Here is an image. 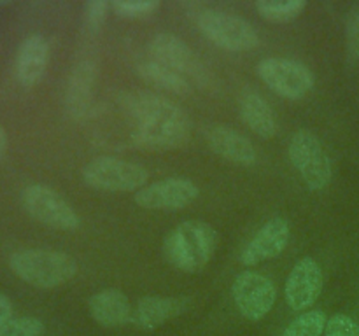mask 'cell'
<instances>
[{"instance_id":"cell-16","label":"cell","mask_w":359,"mask_h":336,"mask_svg":"<svg viewBox=\"0 0 359 336\" xmlns=\"http://www.w3.org/2000/svg\"><path fill=\"white\" fill-rule=\"evenodd\" d=\"M91 318L104 328H119L132 321L133 308L125 293L119 289H104L88 301Z\"/></svg>"},{"instance_id":"cell-29","label":"cell","mask_w":359,"mask_h":336,"mask_svg":"<svg viewBox=\"0 0 359 336\" xmlns=\"http://www.w3.org/2000/svg\"><path fill=\"white\" fill-rule=\"evenodd\" d=\"M13 318V303L6 294L0 293V328Z\"/></svg>"},{"instance_id":"cell-30","label":"cell","mask_w":359,"mask_h":336,"mask_svg":"<svg viewBox=\"0 0 359 336\" xmlns=\"http://www.w3.org/2000/svg\"><path fill=\"white\" fill-rule=\"evenodd\" d=\"M6 150H7V133L6 130L0 126V158H4Z\"/></svg>"},{"instance_id":"cell-28","label":"cell","mask_w":359,"mask_h":336,"mask_svg":"<svg viewBox=\"0 0 359 336\" xmlns=\"http://www.w3.org/2000/svg\"><path fill=\"white\" fill-rule=\"evenodd\" d=\"M111 4L105 0H91L86 4V23L91 30H98L107 18V10Z\"/></svg>"},{"instance_id":"cell-4","label":"cell","mask_w":359,"mask_h":336,"mask_svg":"<svg viewBox=\"0 0 359 336\" xmlns=\"http://www.w3.org/2000/svg\"><path fill=\"white\" fill-rule=\"evenodd\" d=\"M149 174L133 161L114 156H98L83 168L84 184L100 191L130 192L146 186Z\"/></svg>"},{"instance_id":"cell-2","label":"cell","mask_w":359,"mask_h":336,"mask_svg":"<svg viewBox=\"0 0 359 336\" xmlns=\"http://www.w3.org/2000/svg\"><path fill=\"white\" fill-rule=\"evenodd\" d=\"M9 266L21 280L39 289H55L77 275L76 259L49 248H25L11 255Z\"/></svg>"},{"instance_id":"cell-13","label":"cell","mask_w":359,"mask_h":336,"mask_svg":"<svg viewBox=\"0 0 359 336\" xmlns=\"http://www.w3.org/2000/svg\"><path fill=\"white\" fill-rule=\"evenodd\" d=\"M290 237L291 230L286 219L273 217L266 220L241 252V262L245 266H255L266 259L277 258L287 247Z\"/></svg>"},{"instance_id":"cell-18","label":"cell","mask_w":359,"mask_h":336,"mask_svg":"<svg viewBox=\"0 0 359 336\" xmlns=\"http://www.w3.org/2000/svg\"><path fill=\"white\" fill-rule=\"evenodd\" d=\"M238 108L245 125L262 139H272L277 133V119L269 102L258 91H245L238 100Z\"/></svg>"},{"instance_id":"cell-8","label":"cell","mask_w":359,"mask_h":336,"mask_svg":"<svg viewBox=\"0 0 359 336\" xmlns=\"http://www.w3.org/2000/svg\"><path fill=\"white\" fill-rule=\"evenodd\" d=\"M121 102L137 125L191 130L188 114L177 104L160 94L151 91H132L123 94Z\"/></svg>"},{"instance_id":"cell-24","label":"cell","mask_w":359,"mask_h":336,"mask_svg":"<svg viewBox=\"0 0 359 336\" xmlns=\"http://www.w3.org/2000/svg\"><path fill=\"white\" fill-rule=\"evenodd\" d=\"M46 328L44 322L37 317L11 318L0 328V336H42Z\"/></svg>"},{"instance_id":"cell-7","label":"cell","mask_w":359,"mask_h":336,"mask_svg":"<svg viewBox=\"0 0 359 336\" xmlns=\"http://www.w3.org/2000/svg\"><path fill=\"white\" fill-rule=\"evenodd\" d=\"M259 79L273 91L290 100H300L314 88V74L307 65L291 58L270 56L256 65Z\"/></svg>"},{"instance_id":"cell-31","label":"cell","mask_w":359,"mask_h":336,"mask_svg":"<svg viewBox=\"0 0 359 336\" xmlns=\"http://www.w3.org/2000/svg\"><path fill=\"white\" fill-rule=\"evenodd\" d=\"M0 6H11V2H0Z\"/></svg>"},{"instance_id":"cell-19","label":"cell","mask_w":359,"mask_h":336,"mask_svg":"<svg viewBox=\"0 0 359 336\" xmlns=\"http://www.w3.org/2000/svg\"><path fill=\"white\" fill-rule=\"evenodd\" d=\"M95 77H97V66L91 59L79 62L72 70L67 88V105L74 118H83L90 108Z\"/></svg>"},{"instance_id":"cell-9","label":"cell","mask_w":359,"mask_h":336,"mask_svg":"<svg viewBox=\"0 0 359 336\" xmlns=\"http://www.w3.org/2000/svg\"><path fill=\"white\" fill-rule=\"evenodd\" d=\"M21 200L27 212L46 226L62 231H72L79 227L81 219L76 210L49 186H28L25 188Z\"/></svg>"},{"instance_id":"cell-1","label":"cell","mask_w":359,"mask_h":336,"mask_svg":"<svg viewBox=\"0 0 359 336\" xmlns=\"http://www.w3.org/2000/svg\"><path fill=\"white\" fill-rule=\"evenodd\" d=\"M219 234L205 220H184L165 237L163 252L172 266L184 273L205 268L217 248Z\"/></svg>"},{"instance_id":"cell-23","label":"cell","mask_w":359,"mask_h":336,"mask_svg":"<svg viewBox=\"0 0 359 336\" xmlns=\"http://www.w3.org/2000/svg\"><path fill=\"white\" fill-rule=\"evenodd\" d=\"M328 317L323 310H307L290 322L284 336H323Z\"/></svg>"},{"instance_id":"cell-12","label":"cell","mask_w":359,"mask_h":336,"mask_svg":"<svg viewBox=\"0 0 359 336\" xmlns=\"http://www.w3.org/2000/svg\"><path fill=\"white\" fill-rule=\"evenodd\" d=\"M323 290V270L314 258H302L290 272L284 286L286 303L291 310L302 312L319 300Z\"/></svg>"},{"instance_id":"cell-6","label":"cell","mask_w":359,"mask_h":336,"mask_svg":"<svg viewBox=\"0 0 359 336\" xmlns=\"http://www.w3.org/2000/svg\"><path fill=\"white\" fill-rule=\"evenodd\" d=\"M151 52L154 56V62L175 70L181 76L191 77L196 86L202 90H212V86L216 84L210 70L200 62L195 51L177 35L167 34V31L154 35L151 41Z\"/></svg>"},{"instance_id":"cell-20","label":"cell","mask_w":359,"mask_h":336,"mask_svg":"<svg viewBox=\"0 0 359 336\" xmlns=\"http://www.w3.org/2000/svg\"><path fill=\"white\" fill-rule=\"evenodd\" d=\"M191 130L167 128V126L137 125L132 132V140L147 149H177L189 140Z\"/></svg>"},{"instance_id":"cell-14","label":"cell","mask_w":359,"mask_h":336,"mask_svg":"<svg viewBox=\"0 0 359 336\" xmlns=\"http://www.w3.org/2000/svg\"><path fill=\"white\" fill-rule=\"evenodd\" d=\"M191 300L186 296H144L133 308L132 322L139 329L153 331L170 318L184 314Z\"/></svg>"},{"instance_id":"cell-5","label":"cell","mask_w":359,"mask_h":336,"mask_svg":"<svg viewBox=\"0 0 359 336\" xmlns=\"http://www.w3.org/2000/svg\"><path fill=\"white\" fill-rule=\"evenodd\" d=\"M196 24L209 41L226 51H251L259 44V35L256 28L237 14L205 9L196 18Z\"/></svg>"},{"instance_id":"cell-15","label":"cell","mask_w":359,"mask_h":336,"mask_svg":"<svg viewBox=\"0 0 359 336\" xmlns=\"http://www.w3.org/2000/svg\"><path fill=\"white\" fill-rule=\"evenodd\" d=\"M207 144L217 156L237 164H255L258 153L251 140L237 130L224 125H216L207 132Z\"/></svg>"},{"instance_id":"cell-11","label":"cell","mask_w":359,"mask_h":336,"mask_svg":"<svg viewBox=\"0 0 359 336\" xmlns=\"http://www.w3.org/2000/svg\"><path fill=\"white\" fill-rule=\"evenodd\" d=\"M198 195V186L191 178L168 177L139 189L135 203L147 210H179L191 205Z\"/></svg>"},{"instance_id":"cell-10","label":"cell","mask_w":359,"mask_h":336,"mask_svg":"<svg viewBox=\"0 0 359 336\" xmlns=\"http://www.w3.org/2000/svg\"><path fill=\"white\" fill-rule=\"evenodd\" d=\"M231 296L242 317L258 322L270 314L277 300V289L272 280L263 273L245 270L235 276Z\"/></svg>"},{"instance_id":"cell-17","label":"cell","mask_w":359,"mask_h":336,"mask_svg":"<svg viewBox=\"0 0 359 336\" xmlns=\"http://www.w3.org/2000/svg\"><path fill=\"white\" fill-rule=\"evenodd\" d=\"M49 46L42 35H30L21 42L16 56V77L21 86L32 88L44 77Z\"/></svg>"},{"instance_id":"cell-3","label":"cell","mask_w":359,"mask_h":336,"mask_svg":"<svg viewBox=\"0 0 359 336\" xmlns=\"http://www.w3.org/2000/svg\"><path fill=\"white\" fill-rule=\"evenodd\" d=\"M287 154L311 191H321L332 182V160L319 136L311 130H298L287 146Z\"/></svg>"},{"instance_id":"cell-25","label":"cell","mask_w":359,"mask_h":336,"mask_svg":"<svg viewBox=\"0 0 359 336\" xmlns=\"http://www.w3.org/2000/svg\"><path fill=\"white\" fill-rule=\"evenodd\" d=\"M112 10L123 18H144L153 14L160 7L158 0H116L111 4Z\"/></svg>"},{"instance_id":"cell-21","label":"cell","mask_w":359,"mask_h":336,"mask_svg":"<svg viewBox=\"0 0 359 336\" xmlns=\"http://www.w3.org/2000/svg\"><path fill=\"white\" fill-rule=\"evenodd\" d=\"M137 72L147 83L154 84V86L161 88L165 91L179 94V97H186L191 93V84L188 83L184 76H181L175 70L168 69V66L161 65L158 62H144L137 66Z\"/></svg>"},{"instance_id":"cell-26","label":"cell","mask_w":359,"mask_h":336,"mask_svg":"<svg viewBox=\"0 0 359 336\" xmlns=\"http://www.w3.org/2000/svg\"><path fill=\"white\" fill-rule=\"evenodd\" d=\"M346 52L349 62L359 59V4L353 7L346 23Z\"/></svg>"},{"instance_id":"cell-22","label":"cell","mask_w":359,"mask_h":336,"mask_svg":"<svg viewBox=\"0 0 359 336\" xmlns=\"http://www.w3.org/2000/svg\"><path fill=\"white\" fill-rule=\"evenodd\" d=\"M256 10L262 18L272 21V23H287V21H293L304 13V9L307 7L305 0H258L255 4Z\"/></svg>"},{"instance_id":"cell-27","label":"cell","mask_w":359,"mask_h":336,"mask_svg":"<svg viewBox=\"0 0 359 336\" xmlns=\"http://www.w3.org/2000/svg\"><path fill=\"white\" fill-rule=\"evenodd\" d=\"M325 336H359V324L346 314H335L328 318Z\"/></svg>"}]
</instances>
